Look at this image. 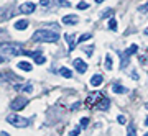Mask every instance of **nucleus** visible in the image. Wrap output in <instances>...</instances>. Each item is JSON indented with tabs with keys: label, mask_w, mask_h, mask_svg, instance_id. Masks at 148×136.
Here are the masks:
<instances>
[{
	"label": "nucleus",
	"mask_w": 148,
	"mask_h": 136,
	"mask_svg": "<svg viewBox=\"0 0 148 136\" xmlns=\"http://www.w3.org/2000/svg\"><path fill=\"white\" fill-rule=\"evenodd\" d=\"M58 39H59V33L46 30V28H41V30L33 33V41L36 43H56Z\"/></svg>",
	"instance_id": "f257e3e1"
},
{
	"label": "nucleus",
	"mask_w": 148,
	"mask_h": 136,
	"mask_svg": "<svg viewBox=\"0 0 148 136\" xmlns=\"http://www.w3.org/2000/svg\"><path fill=\"white\" fill-rule=\"evenodd\" d=\"M0 54L20 56V54H25V51H23V46L18 43H0Z\"/></svg>",
	"instance_id": "f03ea898"
},
{
	"label": "nucleus",
	"mask_w": 148,
	"mask_h": 136,
	"mask_svg": "<svg viewBox=\"0 0 148 136\" xmlns=\"http://www.w3.org/2000/svg\"><path fill=\"white\" fill-rule=\"evenodd\" d=\"M137 51H138V46H137V44H132V46L128 48V49H125L123 52H119V54H120V59H122L120 69H125V67H127L128 63H130V56H132V54H135Z\"/></svg>",
	"instance_id": "7ed1b4c3"
},
{
	"label": "nucleus",
	"mask_w": 148,
	"mask_h": 136,
	"mask_svg": "<svg viewBox=\"0 0 148 136\" xmlns=\"http://www.w3.org/2000/svg\"><path fill=\"white\" fill-rule=\"evenodd\" d=\"M7 121L10 125H13L15 128H27L30 125V118H23V116H18V115H8Z\"/></svg>",
	"instance_id": "20e7f679"
},
{
	"label": "nucleus",
	"mask_w": 148,
	"mask_h": 136,
	"mask_svg": "<svg viewBox=\"0 0 148 136\" xmlns=\"http://www.w3.org/2000/svg\"><path fill=\"white\" fill-rule=\"evenodd\" d=\"M27 105H28V99L20 95V97H16L15 100H12V102H10V108L13 112H18V110H23Z\"/></svg>",
	"instance_id": "39448f33"
},
{
	"label": "nucleus",
	"mask_w": 148,
	"mask_h": 136,
	"mask_svg": "<svg viewBox=\"0 0 148 136\" xmlns=\"http://www.w3.org/2000/svg\"><path fill=\"white\" fill-rule=\"evenodd\" d=\"M35 8H36V5H35L33 2H23V3L18 7V12H20L21 15H30V13L35 12Z\"/></svg>",
	"instance_id": "423d86ee"
},
{
	"label": "nucleus",
	"mask_w": 148,
	"mask_h": 136,
	"mask_svg": "<svg viewBox=\"0 0 148 136\" xmlns=\"http://www.w3.org/2000/svg\"><path fill=\"white\" fill-rule=\"evenodd\" d=\"M25 54L35 59V63H36V64H45V61H46V58L41 56V52H40V51H25Z\"/></svg>",
	"instance_id": "0eeeda50"
},
{
	"label": "nucleus",
	"mask_w": 148,
	"mask_h": 136,
	"mask_svg": "<svg viewBox=\"0 0 148 136\" xmlns=\"http://www.w3.org/2000/svg\"><path fill=\"white\" fill-rule=\"evenodd\" d=\"M64 39L68 41V49H69V52H73L74 48H76V43H77V38H76V35L66 33V35H64Z\"/></svg>",
	"instance_id": "6e6552de"
},
{
	"label": "nucleus",
	"mask_w": 148,
	"mask_h": 136,
	"mask_svg": "<svg viewBox=\"0 0 148 136\" xmlns=\"http://www.w3.org/2000/svg\"><path fill=\"white\" fill-rule=\"evenodd\" d=\"M74 67H76V71L79 74H84L86 71H87V64H86L82 59L77 58V59H74Z\"/></svg>",
	"instance_id": "1a4fd4ad"
},
{
	"label": "nucleus",
	"mask_w": 148,
	"mask_h": 136,
	"mask_svg": "<svg viewBox=\"0 0 148 136\" xmlns=\"http://www.w3.org/2000/svg\"><path fill=\"white\" fill-rule=\"evenodd\" d=\"M101 99H102L101 92H92V94L87 97V100H86V105H87V107H90V105H94L95 100H101Z\"/></svg>",
	"instance_id": "9d476101"
},
{
	"label": "nucleus",
	"mask_w": 148,
	"mask_h": 136,
	"mask_svg": "<svg viewBox=\"0 0 148 136\" xmlns=\"http://www.w3.org/2000/svg\"><path fill=\"white\" fill-rule=\"evenodd\" d=\"M112 90H114V94H128V89H127V87L120 85L119 82L112 84Z\"/></svg>",
	"instance_id": "9b49d317"
},
{
	"label": "nucleus",
	"mask_w": 148,
	"mask_h": 136,
	"mask_svg": "<svg viewBox=\"0 0 148 136\" xmlns=\"http://www.w3.org/2000/svg\"><path fill=\"white\" fill-rule=\"evenodd\" d=\"M79 21V18L76 15H66V16H63V23L64 25H76Z\"/></svg>",
	"instance_id": "f8f14e48"
},
{
	"label": "nucleus",
	"mask_w": 148,
	"mask_h": 136,
	"mask_svg": "<svg viewBox=\"0 0 148 136\" xmlns=\"http://www.w3.org/2000/svg\"><path fill=\"white\" fill-rule=\"evenodd\" d=\"M109 105H110V100L107 99V97H102V99L99 100V103L95 105V107H97L99 110H107V108H109Z\"/></svg>",
	"instance_id": "ddd939ff"
},
{
	"label": "nucleus",
	"mask_w": 148,
	"mask_h": 136,
	"mask_svg": "<svg viewBox=\"0 0 148 136\" xmlns=\"http://www.w3.org/2000/svg\"><path fill=\"white\" fill-rule=\"evenodd\" d=\"M102 82H104V77H102L101 74H95V75H92V79H90V85H94V87H99Z\"/></svg>",
	"instance_id": "4468645a"
},
{
	"label": "nucleus",
	"mask_w": 148,
	"mask_h": 136,
	"mask_svg": "<svg viewBox=\"0 0 148 136\" xmlns=\"http://www.w3.org/2000/svg\"><path fill=\"white\" fill-rule=\"evenodd\" d=\"M27 26H28V21L27 20H18L15 23V30H18V31H23V30H27Z\"/></svg>",
	"instance_id": "2eb2a0df"
},
{
	"label": "nucleus",
	"mask_w": 148,
	"mask_h": 136,
	"mask_svg": "<svg viewBox=\"0 0 148 136\" xmlns=\"http://www.w3.org/2000/svg\"><path fill=\"white\" fill-rule=\"evenodd\" d=\"M16 67L20 69V71L30 72V71H32V64H30V63H18V66H16Z\"/></svg>",
	"instance_id": "dca6fc26"
},
{
	"label": "nucleus",
	"mask_w": 148,
	"mask_h": 136,
	"mask_svg": "<svg viewBox=\"0 0 148 136\" xmlns=\"http://www.w3.org/2000/svg\"><path fill=\"white\" fill-rule=\"evenodd\" d=\"M59 74H61L63 77H66V79H71V77H73V72H71L68 67H59Z\"/></svg>",
	"instance_id": "f3484780"
},
{
	"label": "nucleus",
	"mask_w": 148,
	"mask_h": 136,
	"mask_svg": "<svg viewBox=\"0 0 148 136\" xmlns=\"http://www.w3.org/2000/svg\"><path fill=\"white\" fill-rule=\"evenodd\" d=\"M15 89H16V90H21V92H32L33 87L28 84V85H15Z\"/></svg>",
	"instance_id": "a211bd4d"
},
{
	"label": "nucleus",
	"mask_w": 148,
	"mask_h": 136,
	"mask_svg": "<svg viewBox=\"0 0 148 136\" xmlns=\"http://www.w3.org/2000/svg\"><path fill=\"white\" fill-rule=\"evenodd\" d=\"M106 69H107V71H110V69H112V56H110V54H107V56H106Z\"/></svg>",
	"instance_id": "6ab92c4d"
},
{
	"label": "nucleus",
	"mask_w": 148,
	"mask_h": 136,
	"mask_svg": "<svg viewBox=\"0 0 148 136\" xmlns=\"http://www.w3.org/2000/svg\"><path fill=\"white\" fill-rule=\"evenodd\" d=\"M109 30H112V31H117V21L114 20V18H110V20H109Z\"/></svg>",
	"instance_id": "aec40b11"
},
{
	"label": "nucleus",
	"mask_w": 148,
	"mask_h": 136,
	"mask_svg": "<svg viewBox=\"0 0 148 136\" xmlns=\"http://www.w3.org/2000/svg\"><path fill=\"white\" fill-rule=\"evenodd\" d=\"M90 38H92V35H90V33H84V35L77 39V43H84V41H87V39H90Z\"/></svg>",
	"instance_id": "412c9836"
},
{
	"label": "nucleus",
	"mask_w": 148,
	"mask_h": 136,
	"mask_svg": "<svg viewBox=\"0 0 148 136\" xmlns=\"http://www.w3.org/2000/svg\"><path fill=\"white\" fill-rule=\"evenodd\" d=\"M112 13H114V10H112V8H107V10H104V12L101 13V18H109Z\"/></svg>",
	"instance_id": "4be33fe9"
},
{
	"label": "nucleus",
	"mask_w": 148,
	"mask_h": 136,
	"mask_svg": "<svg viewBox=\"0 0 148 136\" xmlns=\"http://www.w3.org/2000/svg\"><path fill=\"white\" fill-rule=\"evenodd\" d=\"M127 135H128V136L137 135V133H135V125H133V123H130V125H128V131H127Z\"/></svg>",
	"instance_id": "5701e85b"
},
{
	"label": "nucleus",
	"mask_w": 148,
	"mask_h": 136,
	"mask_svg": "<svg viewBox=\"0 0 148 136\" xmlns=\"http://www.w3.org/2000/svg\"><path fill=\"white\" fill-rule=\"evenodd\" d=\"M138 12H142V13H148V2L138 7Z\"/></svg>",
	"instance_id": "b1692460"
},
{
	"label": "nucleus",
	"mask_w": 148,
	"mask_h": 136,
	"mask_svg": "<svg viewBox=\"0 0 148 136\" xmlns=\"http://www.w3.org/2000/svg\"><path fill=\"white\" fill-rule=\"evenodd\" d=\"M61 7H71V2H68V0H56Z\"/></svg>",
	"instance_id": "393cba45"
},
{
	"label": "nucleus",
	"mask_w": 148,
	"mask_h": 136,
	"mask_svg": "<svg viewBox=\"0 0 148 136\" xmlns=\"http://www.w3.org/2000/svg\"><path fill=\"white\" fill-rule=\"evenodd\" d=\"M79 131H81V128L77 126V128H74V130L69 131V135H71V136H77V135H79Z\"/></svg>",
	"instance_id": "a878e982"
},
{
	"label": "nucleus",
	"mask_w": 148,
	"mask_h": 136,
	"mask_svg": "<svg viewBox=\"0 0 148 136\" xmlns=\"http://www.w3.org/2000/svg\"><path fill=\"white\" fill-rule=\"evenodd\" d=\"M77 8H79V10H86V8H89V5H87L86 2H81V3H77Z\"/></svg>",
	"instance_id": "bb28decb"
},
{
	"label": "nucleus",
	"mask_w": 148,
	"mask_h": 136,
	"mask_svg": "<svg viewBox=\"0 0 148 136\" xmlns=\"http://www.w3.org/2000/svg\"><path fill=\"white\" fill-rule=\"evenodd\" d=\"M89 125V118H81V126L86 128V126Z\"/></svg>",
	"instance_id": "cd10ccee"
},
{
	"label": "nucleus",
	"mask_w": 148,
	"mask_h": 136,
	"mask_svg": "<svg viewBox=\"0 0 148 136\" xmlns=\"http://www.w3.org/2000/svg\"><path fill=\"white\" fill-rule=\"evenodd\" d=\"M79 108H81V103H79V102H76V103H74L73 107H71V110H73V112H77Z\"/></svg>",
	"instance_id": "c85d7f7f"
},
{
	"label": "nucleus",
	"mask_w": 148,
	"mask_h": 136,
	"mask_svg": "<svg viewBox=\"0 0 148 136\" xmlns=\"http://www.w3.org/2000/svg\"><path fill=\"white\" fill-rule=\"evenodd\" d=\"M117 120H119V123H120V125H125V123H127V120H125V116H123V115H119V118H117Z\"/></svg>",
	"instance_id": "c756f323"
},
{
	"label": "nucleus",
	"mask_w": 148,
	"mask_h": 136,
	"mask_svg": "<svg viewBox=\"0 0 148 136\" xmlns=\"http://www.w3.org/2000/svg\"><path fill=\"white\" fill-rule=\"evenodd\" d=\"M92 51H94V46H89V48H86V49H84V52H87V56H90Z\"/></svg>",
	"instance_id": "7c9ffc66"
},
{
	"label": "nucleus",
	"mask_w": 148,
	"mask_h": 136,
	"mask_svg": "<svg viewBox=\"0 0 148 136\" xmlns=\"http://www.w3.org/2000/svg\"><path fill=\"white\" fill-rule=\"evenodd\" d=\"M40 2L43 7H49V3H51V0H40Z\"/></svg>",
	"instance_id": "2f4dec72"
},
{
	"label": "nucleus",
	"mask_w": 148,
	"mask_h": 136,
	"mask_svg": "<svg viewBox=\"0 0 148 136\" xmlns=\"http://www.w3.org/2000/svg\"><path fill=\"white\" fill-rule=\"evenodd\" d=\"M145 108H147V110H148V102H147V103H145Z\"/></svg>",
	"instance_id": "473e14b6"
},
{
	"label": "nucleus",
	"mask_w": 148,
	"mask_h": 136,
	"mask_svg": "<svg viewBox=\"0 0 148 136\" xmlns=\"http://www.w3.org/2000/svg\"><path fill=\"white\" fill-rule=\"evenodd\" d=\"M95 2H97V3H101V2H104V0H95Z\"/></svg>",
	"instance_id": "72a5a7b5"
},
{
	"label": "nucleus",
	"mask_w": 148,
	"mask_h": 136,
	"mask_svg": "<svg viewBox=\"0 0 148 136\" xmlns=\"http://www.w3.org/2000/svg\"><path fill=\"white\" fill-rule=\"evenodd\" d=\"M145 125H147V126H148V118H147V120H145Z\"/></svg>",
	"instance_id": "f704fd0d"
},
{
	"label": "nucleus",
	"mask_w": 148,
	"mask_h": 136,
	"mask_svg": "<svg viewBox=\"0 0 148 136\" xmlns=\"http://www.w3.org/2000/svg\"><path fill=\"white\" fill-rule=\"evenodd\" d=\"M145 35H148V28H147V30H145Z\"/></svg>",
	"instance_id": "c9c22d12"
},
{
	"label": "nucleus",
	"mask_w": 148,
	"mask_h": 136,
	"mask_svg": "<svg viewBox=\"0 0 148 136\" xmlns=\"http://www.w3.org/2000/svg\"><path fill=\"white\" fill-rule=\"evenodd\" d=\"M2 61H3V59H2V58H0V63H2Z\"/></svg>",
	"instance_id": "e433bc0d"
},
{
	"label": "nucleus",
	"mask_w": 148,
	"mask_h": 136,
	"mask_svg": "<svg viewBox=\"0 0 148 136\" xmlns=\"http://www.w3.org/2000/svg\"><path fill=\"white\" fill-rule=\"evenodd\" d=\"M145 136H148V133H145Z\"/></svg>",
	"instance_id": "4c0bfd02"
}]
</instances>
